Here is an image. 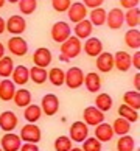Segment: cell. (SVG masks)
Masks as SVG:
<instances>
[{
  "mask_svg": "<svg viewBox=\"0 0 140 151\" xmlns=\"http://www.w3.org/2000/svg\"><path fill=\"white\" fill-rule=\"evenodd\" d=\"M83 45H81V41L78 39L76 36H70L67 41H64L61 44V55H59V59L62 63H69L70 59L76 58L78 55L81 53Z\"/></svg>",
  "mask_w": 140,
  "mask_h": 151,
  "instance_id": "cell-1",
  "label": "cell"
},
{
  "mask_svg": "<svg viewBox=\"0 0 140 151\" xmlns=\"http://www.w3.org/2000/svg\"><path fill=\"white\" fill-rule=\"evenodd\" d=\"M19 137L24 143H39L42 139L41 128L37 125H34V123H27V125L20 129Z\"/></svg>",
  "mask_w": 140,
  "mask_h": 151,
  "instance_id": "cell-2",
  "label": "cell"
},
{
  "mask_svg": "<svg viewBox=\"0 0 140 151\" xmlns=\"http://www.w3.org/2000/svg\"><path fill=\"white\" fill-rule=\"evenodd\" d=\"M64 84L69 89H80L84 84V72L80 67H70L65 72Z\"/></svg>",
  "mask_w": 140,
  "mask_h": 151,
  "instance_id": "cell-3",
  "label": "cell"
},
{
  "mask_svg": "<svg viewBox=\"0 0 140 151\" xmlns=\"http://www.w3.org/2000/svg\"><path fill=\"white\" fill-rule=\"evenodd\" d=\"M50 35H52V39L55 42L62 44L64 41H67V39L72 36V28H70V25L67 24V22L59 20V22H56V24L52 27Z\"/></svg>",
  "mask_w": 140,
  "mask_h": 151,
  "instance_id": "cell-4",
  "label": "cell"
},
{
  "mask_svg": "<svg viewBox=\"0 0 140 151\" xmlns=\"http://www.w3.org/2000/svg\"><path fill=\"white\" fill-rule=\"evenodd\" d=\"M69 137L72 142H84L89 137V126L84 122H73L69 131Z\"/></svg>",
  "mask_w": 140,
  "mask_h": 151,
  "instance_id": "cell-5",
  "label": "cell"
},
{
  "mask_svg": "<svg viewBox=\"0 0 140 151\" xmlns=\"http://www.w3.org/2000/svg\"><path fill=\"white\" fill-rule=\"evenodd\" d=\"M41 111L42 114H45L48 117H53L59 111V98L55 93H47L42 97L41 101Z\"/></svg>",
  "mask_w": 140,
  "mask_h": 151,
  "instance_id": "cell-6",
  "label": "cell"
},
{
  "mask_svg": "<svg viewBox=\"0 0 140 151\" xmlns=\"http://www.w3.org/2000/svg\"><path fill=\"white\" fill-rule=\"evenodd\" d=\"M83 122L87 126H97V125L104 122V112L98 111L95 106H87L83 111Z\"/></svg>",
  "mask_w": 140,
  "mask_h": 151,
  "instance_id": "cell-7",
  "label": "cell"
},
{
  "mask_svg": "<svg viewBox=\"0 0 140 151\" xmlns=\"http://www.w3.org/2000/svg\"><path fill=\"white\" fill-rule=\"evenodd\" d=\"M22 140L17 134L14 132H5L3 137L0 139V148L2 151H19Z\"/></svg>",
  "mask_w": 140,
  "mask_h": 151,
  "instance_id": "cell-8",
  "label": "cell"
},
{
  "mask_svg": "<svg viewBox=\"0 0 140 151\" xmlns=\"http://www.w3.org/2000/svg\"><path fill=\"white\" fill-rule=\"evenodd\" d=\"M106 24L111 30H118L125 24V13L121 8H112L106 14Z\"/></svg>",
  "mask_w": 140,
  "mask_h": 151,
  "instance_id": "cell-9",
  "label": "cell"
},
{
  "mask_svg": "<svg viewBox=\"0 0 140 151\" xmlns=\"http://www.w3.org/2000/svg\"><path fill=\"white\" fill-rule=\"evenodd\" d=\"M8 50L14 56H25L28 53V44L24 37L13 36L11 39H8Z\"/></svg>",
  "mask_w": 140,
  "mask_h": 151,
  "instance_id": "cell-10",
  "label": "cell"
},
{
  "mask_svg": "<svg viewBox=\"0 0 140 151\" xmlns=\"http://www.w3.org/2000/svg\"><path fill=\"white\" fill-rule=\"evenodd\" d=\"M25 28H27V22L19 14L11 16V17L6 20V30L11 33V35H14V36H20L22 33L25 31Z\"/></svg>",
  "mask_w": 140,
  "mask_h": 151,
  "instance_id": "cell-11",
  "label": "cell"
},
{
  "mask_svg": "<svg viewBox=\"0 0 140 151\" xmlns=\"http://www.w3.org/2000/svg\"><path fill=\"white\" fill-rule=\"evenodd\" d=\"M19 123V119L13 111H5L0 114V129L5 132H13Z\"/></svg>",
  "mask_w": 140,
  "mask_h": 151,
  "instance_id": "cell-12",
  "label": "cell"
},
{
  "mask_svg": "<svg viewBox=\"0 0 140 151\" xmlns=\"http://www.w3.org/2000/svg\"><path fill=\"white\" fill-rule=\"evenodd\" d=\"M52 52L47 48V47H41L37 48L34 55H33V63H34L36 67H44V69H47V67L52 64Z\"/></svg>",
  "mask_w": 140,
  "mask_h": 151,
  "instance_id": "cell-13",
  "label": "cell"
},
{
  "mask_svg": "<svg viewBox=\"0 0 140 151\" xmlns=\"http://www.w3.org/2000/svg\"><path fill=\"white\" fill-rule=\"evenodd\" d=\"M67 16H69V19L73 22V24H78V22L86 19L87 8L83 5V2H75V3L70 5L69 9H67Z\"/></svg>",
  "mask_w": 140,
  "mask_h": 151,
  "instance_id": "cell-14",
  "label": "cell"
},
{
  "mask_svg": "<svg viewBox=\"0 0 140 151\" xmlns=\"http://www.w3.org/2000/svg\"><path fill=\"white\" fill-rule=\"evenodd\" d=\"M95 65L97 69L101 72V73H108L114 69V55L109 52H101L97 56V61H95Z\"/></svg>",
  "mask_w": 140,
  "mask_h": 151,
  "instance_id": "cell-15",
  "label": "cell"
},
{
  "mask_svg": "<svg viewBox=\"0 0 140 151\" xmlns=\"http://www.w3.org/2000/svg\"><path fill=\"white\" fill-rule=\"evenodd\" d=\"M84 52H86L87 56H92V58H97L100 53L103 52V42L100 41L98 37H87L86 42H84Z\"/></svg>",
  "mask_w": 140,
  "mask_h": 151,
  "instance_id": "cell-16",
  "label": "cell"
},
{
  "mask_svg": "<svg viewBox=\"0 0 140 151\" xmlns=\"http://www.w3.org/2000/svg\"><path fill=\"white\" fill-rule=\"evenodd\" d=\"M11 75H13V83L16 86H25L30 81V69L27 65H16Z\"/></svg>",
  "mask_w": 140,
  "mask_h": 151,
  "instance_id": "cell-17",
  "label": "cell"
},
{
  "mask_svg": "<svg viewBox=\"0 0 140 151\" xmlns=\"http://www.w3.org/2000/svg\"><path fill=\"white\" fill-rule=\"evenodd\" d=\"M16 93V84L8 78L0 81V100L2 101H11Z\"/></svg>",
  "mask_w": 140,
  "mask_h": 151,
  "instance_id": "cell-18",
  "label": "cell"
},
{
  "mask_svg": "<svg viewBox=\"0 0 140 151\" xmlns=\"http://www.w3.org/2000/svg\"><path fill=\"white\" fill-rule=\"evenodd\" d=\"M114 67H117L120 72H128L131 69V55L126 52H117L114 55Z\"/></svg>",
  "mask_w": 140,
  "mask_h": 151,
  "instance_id": "cell-19",
  "label": "cell"
},
{
  "mask_svg": "<svg viewBox=\"0 0 140 151\" xmlns=\"http://www.w3.org/2000/svg\"><path fill=\"white\" fill-rule=\"evenodd\" d=\"M114 137V131H112V126L109 125V123H100V125H97V128H95V139L100 142H109L111 139Z\"/></svg>",
  "mask_w": 140,
  "mask_h": 151,
  "instance_id": "cell-20",
  "label": "cell"
},
{
  "mask_svg": "<svg viewBox=\"0 0 140 151\" xmlns=\"http://www.w3.org/2000/svg\"><path fill=\"white\" fill-rule=\"evenodd\" d=\"M84 86H86V89L92 93L98 92L100 89H101V78H100V75L97 72H90V73L84 75Z\"/></svg>",
  "mask_w": 140,
  "mask_h": 151,
  "instance_id": "cell-21",
  "label": "cell"
},
{
  "mask_svg": "<svg viewBox=\"0 0 140 151\" xmlns=\"http://www.w3.org/2000/svg\"><path fill=\"white\" fill-rule=\"evenodd\" d=\"M92 31H93V27H92L90 22H89V19H84L81 22H78V24H75V36L80 39V41L81 39L90 37Z\"/></svg>",
  "mask_w": 140,
  "mask_h": 151,
  "instance_id": "cell-22",
  "label": "cell"
},
{
  "mask_svg": "<svg viewBox=\"0 0 140 151\" xmlns=\"http://www.w3.org/2000/svg\"><path fill=\"white\" fill-rule=\"evenodd\" d=\"M13 101L17 108H27L28 104H31V92L28 89H16Z\"/></svg>",
  "mask_w": 140,
  "mask_h": 151,
  "instance_id": "cell-23",
  "label": "cell"
},
{
  "mask_svg": "<svg viewBox=\"0 0 140 151\" xmlns=\"http://www.w3.org/2000/svg\"><path fill=\"white\" fill-rule=\"evenodd\" d=\"M112 97L109 93H98L97 98H95V108H97L98 111H101V112H108V111H111L112 108Z\"/></svg>",
  "mask_w": 140,
  "mask_h": 151,
  "instance_id": "cell-24",
  "label": "cell"
},
{
  "mask_svg": "<svg viewBox=\"0 0 140 151\" xmlns=\"http://www.w3.org/2000/svg\"><path fill=\"white\" fill-rule=\"evenodd\" d=\"M112 131H114V134H117V136H126V134H129L131 131V123L121 119V117H118V119H115L114 123H112Z\"/></svg>",
  "mask_w": 140,
  "mask_h": 151,
  "instance_id": "cell-25",
  "label": "cell"
},
{
  "mask_svg": "<svg viewBox=\"0 0 140 151\" xmlns=\"http://www.w3.org/2000/svg\"><path fill=\"white\" fill-rule=\"evenodd\" d=\"M123 104H126V106H129L131 109L134 111H140V92L139 91H129V92H126L125 95H123Z\"/></svg>",
  "mask_w": 140,
  "mask_h": 151,
  "instance_id": "cell-26",
  "label": "cell"
},
{
  "mask_svg": "<svg viewBox=\"0 0 140 151\" xmlns=\"http://www.w3.org/2000/svg\"><path fill=\"white\" fill-rule=\"evenodd\" d=\"M125 42L129 48L139 50L140 48V31H139V28L128 30L126 35H125Z\"/></svg>",
  "mask_w": 140,
  "mask_h": 151,
  "instance_id": "cell-27",
  "label": "cell"
},
{
  "mask_svg": "<svg viewBox=\"0 0 140 151\" xmlns=\"http://www.w3.org/2000/svg\"><path fill=\"white\" fill-rule=\"evenodd\" d=\"M64 78H65V72L62 69H59V67H53L47 73V80H50V83L56 87L64 84Z\"/></svg>",
  "mask_w": 140,
  "mask_h": 151,
  "instance_id": "cell-28",
  "label": "cell"
},
{
  "mask_svg": "<svg viewBox=\"0 0 140 151\" xmlns=\"http://www.w3.org/2000/svg\"><path fill=\"white\" fill-rule=\"evenodd\" d=\"M24 117L28 123H36L39 119L42 117V111H41V106L37 104H28L25 108V112Z\"/></svg>",
  "mask_w": 140,
  "mask_h": 151,
  "instance_id": "cell-29",
  "label": "cell"
},
{
  "mask_svg": "<svg viewBox=\"0 0 140 151\" xmlns=\"http://www.w3.org/2000/svg\"><path fill=\"white\" fill-rule=\"evenodd\" d=\"M106 11L100 6V8H93L90 11V19H89V22L92 24V27H101L106 24Z\"/></svg>",
  "mask_w": 140,
  "mask_h": 151,
  "instance_id": "cell-30",
  "label": "cell"
},
{
  "mask_svg": "<svg viewBox=\"0 0 140 151\" xmlns=\"http://www.w3.org/2000/svg\"><path fill=\"white\" fill-rule=\"evenodd\" d=\"M47 69H44V67H31L30 69V80L33 83H36V84H44V83L47 81Z\"/></svg>",
  "mask_w": 140,
  "mask_h": 151,
  "instance_id": "cell-31",
  "label": "cell"
},
{
  "mask_svg": "<svg viewBox=\"0 0 140 151\" xmlns=\"http://www.w3.org/2000/svg\"><path fill=\"white\" fill-rule=\"evenodd\" d=\"M118 115L121 117V119L128 120L129 123H134V122L139 120V112L134 111V109H131L129 106H126V104H120L118 106Z\"/></svg>",
  "mask_w": 140,
  "mask_h": 151,
  "instance_id": "cell-32",
  "label": "cell"
},
{
  "mask_svg": "<svg viewBox=\"0 0 140 151\" xmlns=\"http://www.w3.org/2000/svg\"><path fill=\"white\" fill-rule=\"evenodd\" d=\"M134 148H136V142H134V137H131L129 134L121 136L117 140V151H134Z\"/></svg>",
  "mask_w": 140,
  "mask_h": 151,
  "instance_id": "cell-33",
  "label": "cell"
},
{
  "mask_svg": "<svg viewBox=\"0 0 140 151\" xmlns=\"http://www.w3.org/2000/svg\"><path fill=\"white\" fill-rule=\"evenodd\" d=\"M125 22L128 24V27H132V28L139 27V24H140V9H139V6L128 9V13L125 14Z\"/></svg>",
  "mask_w": 140,
  "mask_h": 151,
  "instance_id": "cell-34",
  "label": "cell"
},
{
  "mask_svg": "<svg viewBox=\"0 0 140 151\" xmlns=\"http://www.w3.org/2000/svg\"><path fill=\"white\" fill-rule=\"evenodd\" d=\"M13 70H14L13 58H9V56H3L2 59H0V76L8 78V76H11Z\"/></svg>",
  "mask_w": 140,
  "mask_h": 151,
  "instance_id": "cell-35",
  "label": "cell"
},
{
  "mask_svg": "<svg viewBox=\"0 0 140 151\" xmlns=\"http://www.w3.org/2000/svg\"><path fill=\"white\" fill-rule=\"evenodd\" d=\"M72 142L70 140V137H67V136H59L58 139L55 140V151H70L72 148Z\"/></svg>",
  "mask_w": 140,
  "mask_h": 151,
  "instance_id": "cell-36",
  "label": "cell"
},
{
  "mask_svg": "<svg viewBox=\"0 0 140 151\" xmlns=\"http://www.w3.org/2000/svg\"><path fill=\"white\" fill-rule=\"evenodd\" d=\"M19 9L22 14H33L37 8V2L36 0H19Z\"/></svg>",
  "mask_w": 140,
  "mask_h": 151,
  "instance_id": "cell-37",
  "label": "cell"
},
{
  "mask_svg": "<svg viewBox=\"0 0 140 151\" xmlns=\"http://www.w3.org/2000/svg\"><path fill=\"white\" fill-rule=\"evenodd\" d=\"M83 151H101V142L95 137H87L83 142Z\"/></svg>",
  "mask_w": 140,
  "mask_h": 151,
  "instance_id": "cell-38",
  "label": "cell"
},
{
  "mask_svg": "<svg viewBox=\"0 0 140 151\" xmlns=\"http://www.w3.org/2000/svg\"><path fill=\"white\" fill-rule=\"evenodd\" d=\"M70 5H72V0H52V6L58 13H67Z\"/></svg>",
  "mask_w": 140,
  "mask_h": 151,
  "instance_id": "cell-39",
  "label": "cell"
},
{
  "mask_svg": "<svg viewBox=\"0 0 140 151\" xmlns=\"http://www.w3.org/2000/svg\"><path fill=\"white\" fill-rule=\"evenodd\" d=\"M103 2L104 0H83V5L86 8H92L93 9V8H100L103 5Z\"/></svg>",
  "mask_w": 140,
  "mask_h": 151,
  "instance_id": "cell-40",
  "label": "cell"
},
{
  "mask_svg": "<svg viewBox=\"0 0 140 151\" xmlns=\"http://www.w3.org/2000/svg\"><path fill=\"white\" fill-rule=\"evenodd\" d=\"M139 2L140 0H120V5L126 9H131V8L139 6Z\"/></svg>",
  "mask_w": 140,
  "mask_h": 151,
  "instance_id": "cell-41",
  "label": "cell"
},
{
  "mask_svg": "<svg viewBox=\"0 0 140 151\" xmlns=\"http://www.w3.org/2000/svg\"><path fill=\"white\" fill-rule=\"evenodd\" d=\"M19 151H39L37 143H22Z\"/></svg>",
  "mask_w": 140,
  "mask_h": 151,
  "instance_id": "cell-42",
  "label": "cell"
},
{
  "mask_svg": "<svg viewBox=\"0 0 140 151\" xmlns=\"http://www.w3.org/2000/svg\"><path fill=\"white\" fill-rule=\"evenodd\" d=\"M131 65H134L137 69V72L140 70V52H136L134 56H131Z\"/></svg>",
  "mask_w": 140,
  "mask_h": 151,
  "instance_id": "cell-43",
  "label": "cell"
},
{
  "mask_svg": "<svg viewBox=\"0 0 140 151\" xmlns=\"http://www.w3.org/2000/svg\"><path fill=\"white\" fill-rule=\"evenodd\" d=\"M5 31H6V20L0 16V35H3Z\"/></svg>",
  "mask_w": 140,
  "mask_h": 151,
  "instance_id": "cell-44",
  "label": "cell"
},
{
  "mask_svg": "<svg viewBox=\"0 0 140 151\" xmlns=\"http://www.w3.org/2000/svg\"><path fill=\"white\" fill-rule=\"evenodd\" d=\"M134 87H136L137 91L140 89V73H139V72L136 73V76H134Z\"/></svg>",
  "mask_w": 140,
  "mask_h": 151,
  "instance_id": "cell-45",
  "label": "cell"
},
{
  "mask_svg": "<svg viewBox=\"0 0 140 151\" xmlns=\"http://www.w3.org/2000/svg\"><path fill=\"white\" fill-rule=\"evenodd\" d=\"M3 56H5V45L0 42V59H2Z\"/></svg>",
  "mask_w": 140,
  "mask_h": 151,
  "instance_id": "cell-46",
  "label": "cell"
},
{
  "mask_svg": "<svg viewBox=\"0 0 140 151\" xmlns=\"http://www.w3.org/2000/svg\"><path fill=\"white\" fill-rule=\"evenodd\" d=\"M70 151H83V150H81V148H76V147H75V148H72Z\"/></svg>",
  "mask_w": 140,
  "mask_h": 151,
  "instance_id": "cell-47",
  "label": "cell"
},
{
  "mask_svg": "<svg viewBox=\"0 0 140 151\" xmlns=\"http://www.w3.org/2000/svg\"><path fill=\"white\" fill-rule=\"evenodd\" d=\"M5 2H6V0H0V8H2L3 5H5Z\"/></svg>",
  "mask_w": 140,
  "mask_h": 151,
  "instance_id": "cell-48",
  "label": "cell"
},
{
  "mask_svg": "<svg viewBox=\"0 0 140 151\" xmlns=\"http://www.w3.org/2000/svg\"><path fill=\"white\" fill-rule=\"evenodd\" d=\"M6 2H9V3H17L19 0H6Z\"/></svg>",
  "mask_w": 140,
  "mask_h": 151,
  "instance_id": "cell-49",
  "label": "cell"
},
{
  "mask_svg": "<svg viewBox=\"0 0 140 151\" xmlns=\"http://www.w3.org/2000/svg\"><path fill=\"white\" fill-rule=\"evenodd\" d=\"M0 151H2V148H0Z\"/></svg>",
  "mask_w": 140,
  "mask_h": 151,
  "instance_id": "cell-50",
  "label": "cell"
},
{
  "mask_svg": "<svg viewBox=\"0 0 140 151\" xmlns=\"http://www.w3.org/2000/svg\"><path fill=\"white\" fill-rule=\"evenodd\" d=\"M101 151H103V150H101Z\"/></svg>",
  "mask_w": 140,
  "mask_h": 151,
  "instance_id": "cell-51",
  "label": "cell"
}]
</instances>
